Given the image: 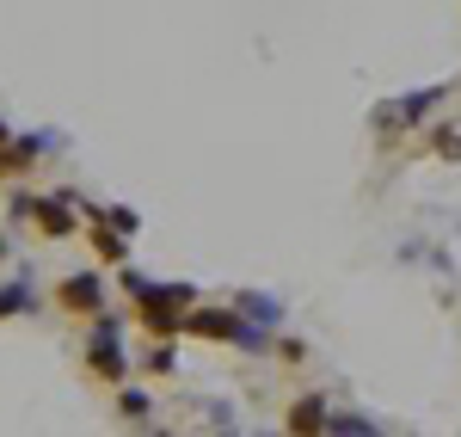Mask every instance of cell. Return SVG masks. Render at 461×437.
Wrapping results in <instances>:
<instances>
[{"label": "cell", "instance_id": "6da1fadb", "mask_svg": "<svg viewBox=\"0 0 461 437\" xmlns=\"http://www.w3.org/2000/svg\"><path fill=\"white\" fill-rule=\"evenodd\" d=\"M123 296L136 302V321H142L154 339H173L185 327V308L197 302L191 284H148L142 271H123Z\"/></svg>", "mask_w": 461, "mask_h": 437}, {"label": "cell", "instance_id": "7a4b0ae2", "mask_svg": "<svg viewBox=\"0 0 461 437\" xmlns=\"http://www.w3.org/2000/svg\"><path fill=\"white\" fill-rule=\"evenodd\" d=\"M86 369L105 376V382H123L130 376V351H123V321L117 314H93V345H86Z\"/></svg>", "mask_w": 461, "mask_h": 437}, {"label": "cell", "instance_id": "3957f363", "mask_svg": "<svg viewBox=\"0 0 461 437\" xmlns=\"http://www.w3.org/2000/svg\"><path fill=\"white\" fill-rule=\"evenodd\" d=\"M13 222H32L37 234H50V241H68L74 228H80V216L68 210V197H13Z\"/></svg>", "mask_w": 461, "mask_h": 437}, {"label": "cell", "instance_id": "277c9868", "mask_svg": "<svg viewBox=\"0 0 461 437\" xmlns=\"http://www.w3.org/2000/svg\"><path fill=\"white\" fill-rule=\"evenodd\" d=\"M56 302H62L68 314H86V321H93V314L105 308V278H99V271H74V278L56 284Z\"/></svg>", "mask_w": 461, "mask_h": 437}, {"label": "cell", "instance_id": "5b68a950", "mask_svg": "<svg viewBox=\"0 0 461 437\" xmlns=\"http://www.w3.org/2000/svg\"><path fill=\"white\" fill-rule=\"evenodd\" d=\"M43 148H50V136H6L0 142V179H19V173H32L37 160H43Z\"/></svg>", "mask_w": 461, "mask_h": 437}, {"label": "cell", "instance_id": "8992f818", "mask_svg": "<svg viewBox=\"0 0 461 437\" xmlns=\"http://www.w3.org/2000/svg\"><path fill=\"white\" fill-rule=\"evenodd\" d=\"M443 99H449V86H425V93H406V99H393V117H400V123H425V117L443 105Z\"/></svg>", "mask_w": 461, "mask_h": 437}, {"label": "cell", "instance_id": "52a82bcc", "mask_svg": "<svg viewBox=\"0 0 461 437\" xmlns=\"http://www.w3.org/2000/svg\"><path fill=\"white\" fill-rule=\"evenodd\" d=\"M240 314H247L252 327H284V302H277V296H265V290L240 296Z\"/></svg>", "mask_w": 461, "mask_h": 437}, {"label": "cell", "instance_id": "ba28073f", "mask_svg": "<svg viewBox=\"0 0 461 437\" xmlns=\"http://www.w3.org/2000/svg\"><path fill=\"white\" fill-rule=\"evenodd\" d=\"M25 308H37V284H32V278L0 284V321H13V314H25Z\"/></svg>", "mask_w": 461, "mask_h": 437}, {"label": "cell", "instance_id": "9c48e42d", "mask_svg": "<svg viewBox=\"0 0 461 437\" xmlns=\"http://www.w3.org/2000/svg\"><path fill=\"white\" fill-rule=\"evenodd\" d=\"M289 432H326V401L320 395H302L289 406Z\"/></svg>", "mask_w": 461, "mask_h": 437}, {"label": "cell", "instance_id": "30bf717a", "mask_svg": "<svg viewBox=\"0 0 461 437\" xmlns=\"http://www.w3.org/2000/svg\"><path fill=\"white\" fill-rule=\"evenodd\" d=\"M93 253L117 265V259L130 253V234H117V228H105V222H93Z\"/></svg>", "mask_w": 461, "mask_h": 437}, {"label": "cell", "instance_id": "8fae6325", "mask_svg": "<svg viewBox=\"0 0 461 437\" xmlns=\"http://www.w3.org/2000/svg\"><path fill=\"white\" fill-rule=\"evenodd\" d=\"M142 364L154 369V376H173V369H178V351H173V339H154V345L142 351Z\"/></svg>", "mask_w": 461, "mask_h": 437}, {"label": "cell", "instance_id": "7c38bea8", "mask_svg": "<svg viewBox=\"0 0 461 437\" xmlns=\"http://www.w3.org/2000/svg\"><path fill=\"white\" fill-rule=\"evenodd\" d=\"M117 413H123L130 425H148V413H154V401H148L142 388H123V395H117Z\"/></svg>", "mask_w": 461, "mask_h": 437}, {"label": "cell", "instance_id": "4fadbf2b", "mask_svg": "<svg viewBox=\"0 0 461 437\" xmlns=\"http://www.w3.org/2000/svg\"><path fill=\"white\" fill-rule=\"evenodd\" d=\"M430 148H437L443 160H461V130H430Z\"/></svg>", "mask_w": 461, "mask_h": 437}, {"label": "cell", "instance_id": "5bb4252c", "mask_svg": "<svg viewBox=\"0 0 461 437\" xmlns=\"http://www.w3.org/2000/svg\"><path fill=\"white\" fill-rule=\"evenodd\" d=\"M203 419H210V425H234V406H228V401H210V413H203Z\"/></svg>", "mask_w": 461, "mask_h": 437}, {"label": "cell", "instance_id": "9a60e30c", "mask_svg": "<svg viewBox=\"0 0 461 437\" xmlns=\"http://www.w3.org/2000/svg\"><path fill=\"white\" fill-rule=\"evenodd\" d=\"M0 142H6V123H0Z\"/></svg>", "mask_w": 461, "mask_h": 437}, {"label": "cell", "instance_id": "2e32d148", "mask_svg": "<svg viewBox=\"0 0 461 437\" xmlns=\"http://www.w3.org/2000/svg\"><path fill=\"white\" fill-rule=\"evenodd\" d=\"M0 259H6V241H0Z\"/></svg>", "mask_w": 461, "mask_h": 437}]
</instances>
